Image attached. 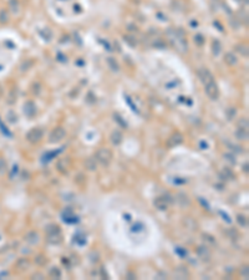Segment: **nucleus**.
Segmentation results:
<instances>
[{
  "label": "nucleus",
  "mask_w": 249,
  "mask_h": 280,
  "mask_svg": "<svg viewBox=\"0 0 249 280\" xmlns=\"http://www.w3.org/2000/svg\"><path fill=\"white\" fill-rule=\"evenodd\" d=\"M42 138V130L41 128H33L28 132L26 135V140L30 142V143H39Z\"/></svg>",
  "instance_id": "5"
},
{
  "label": "nucleus",
  "mask_w": 249,
  "mask_h": 280,
  "mask_svg": "<svg viewBox=\"0 0 249 280\" xmlns=\"http://www.w3.org/2000/svg\"><path fill=\"white\" fill-rule=\"evenodd\" d=\"M170 203H171V199H167V197H158V198H156L154 199V202H153V206L158 209V211H166L168 208V206H170Z\"/></svg>",
  "instance_id": "7"
},
{
  "label": "nucleus",
  "mask_w": 249,
  "mask_h": 280,
  "mask_svg": "<svg viewBox=\"0 0 249 280\" xmlns=\"http://www.w3.org/2000/svg\"><path fill=\"white\" fill-rule=\"evenodd\" d=\"M7 168H8V166H7V162H5V159L0 157V174L5 173V172H7Z\"/></svg>",
  "instance_id": "29"
},
{
  "label": "nucleus",
  "mask_w": 249,
  "mask_h": 280,
  "mask_svg": "<svg viewBox=\"0 0 249 280\" xmlns=\"http://www.w3.org/2000/svg\"><path fill=\"white\" fill-rule=\"evenodd\" d=\"M212 49H213V55L214 56H218L220 54V50H222V45L218 40H214L213 44H212Z\"/></svg>",
  "instance_id": "20"
},
{
  "label": "nucleus",
  "mask_w": 249,
  "mask_h": 280,
  "mask_svg": "<svg viewBox=\"0 0 249 280\" xmlns=\"http://www.w3.org/2000/svg\"><path fill=\"white\" fill-rule=\"evenodd\" d=\"M35 263H36L39 266H44V265H46V264H47V259H46V256H45V255L39 254V255H36V256H35Z\"/></svg>",
  "instance_id": "21"
},
{
  "label": "nucleus",
  "mask_w": 249,
  "mask_h": 280,
  "mask_svg": "<svg viewBox=\"0 0 249 280\" xmlns=\"http://www.w3.org/2000/svg\"><path fill=\"white\" fill-rule=\"evenodd\" d=\"M33 278H41V279H42L44 276H42L41 274H34V276H33Z\"/></svg>",
  "instance_id": "39"
},
{
  "label": "nucleus",
  "mask_w": 249,
  "mask_h": 280,
  "mask_svg": "<svg viewBox=\"0 0 249 280\" xmlns=\"http://www.w3.org/2000/svg\"><path fill=\"white\" fill-rule=\"evenodd\" d=\"M30 66H33V61H31V60H26V65H25V64H23V66H21V71H28V69H29Z\"/></svg>",
  "instance_id": "34"
},
{
  "label": "nucleus",
  "mask_w": 249,
  "mask_h": 280,
  "mask_svg": "<svg viewBox=\"0 0 249 280\" xmlns=\"http://www.w3.org/2000/svg\"><path fill=\"white\" fill-rule=\"evenodd\" d=\"M235 50L242 55V56H245V57H248V47L247 46H244V45H237L235 46Z\"/></svg>",
  "instance_id": "23"
},
{
  "label": "nucleus",
  "mask_w": 249,
  "mask_h": 280,
  "mask_svg": "<svg viewBox=\"0 0 249 280\" xmlns=\"http://www.w3.org/2000/svg\"><path fill=\"white\" fill-rule=\"evenodd\" d=\"M25 240L29 244H38V242H39V234H38V232H30L25 237Z\"/></svg>",
  "instance_id": "14"
},
{
  "label": "nucleus",
  "mask_w": 249,
  "mask_h": 280,
  "mask_svg": "<svg viewBox=\"0 0 249 280\" xmlns=\"http://www.w3.org/2000/svg\"><path fill=\"white\" fill-rule=\"evenodd\" d=\"M65 135H66L65 128L59 126V127H56V128H54V130L51 131V133H50V136H49V141H50L51 143H54V142H60V141L65 137Z\"/></svg>",
  "instance_id": "4"
},
{
  "label": "nucleus",
  "mask_w": 249,
  "mask_h": 280,
  "mask_svg": "<svg viewBox=\"0 0 249 280\" xmlns=\"http://www.w3.org/2000/svg\"><path fill=\"white\" fill-rule=\"evenodd\" d=\"M8 20H9V16H8V14L3 10L2 13H0V23L4 24V23H8Z\"/></svg>",
  "instance_id": "31"
},
{
  "label": "nucleus",
  "mask_w": 249,
  "mask_h": 280,
  "mask_svg": "<svg viewBox=\"0 0 249 280\" xmlns=\"http://www.w3.org/2000/svg\"><path fill=\"white\" fill-rule=\"evenodd\" d=\"M125 40H126V42H128L131 46H136V41H132L133 40V38L132 36H125Z\"/></svg>",
  "instance_id": "35"
},
{
  "label": "nucleus",
  "mask_w": 249,
  "mask_h": 280,
  "mask_svg": "<svg viewBox=\"0 0 249 280\" xmlns=\"http://www.w3.org/2000/svg\"><path fill=\"white\" fill-rule=\"evenodd\" d=\"M183 142V136L180 133V132H176L173 133L170 138H168V146L170 147H175V146H178Z\"/></svg>",
  "instance_id": "9"
},
{
  "label": "nucleus",
  "mask_w": 249,
  "mask_h": 280,
  "mask_svg": "<svg viewBox=\"0 0 249 280\" xmlns=\"http://www.w3.org/2000/svg\"><path fill=\"white\" fill-rule=\"evenodd\" d=\"M122 140H123V136H122V133H121L118 130H115V131L111 133V142H112V144L118 146V144H121Z\"/></svg>",
  "instance_id": "11"
},
{
  "label": "nucleus",
  "mask_w": 249,
  "mask_h": 280,
  "mask_svg": "<svg viewBox=\"0 0 249 280\" xmlns=\"http://www.w3.org/2000/svg\"><path fill=\"white\" fill-rule=\"evenodd\" d=\"M107 65L110 66V69L112 71H118L120 70V65L113 57H107Z\"/></svg>",
  "instance_id": "18"
},
{
  "label": "nucleus",
  "mask_w": 249,
  "mask_h": 280,
  "mask_svg": "<svg viewBox=\"0 0 249 280\" xmlns=\"http://www.w3.org/2000/svg\"><path fill=\"white\" fill-rule=\"evenodd\" d=\"M29 266H30V263H29V260H28L26 258H21V259H19L18 263H16V268H18L20 271H24V270L29 269Z\"/></svg>",
  "instance_id": "15"
},
{
  "label": "nucleus",
  "mask_w": 249,
  "mask_h": 280,
  "mask_svg": "<svg viewBox=\"0 0 249 280\" xmlns=\"http://www.w3.org/2000/svg\"><path fill=\"white\" fill-rule=\"evenodd\" d=\"M224 62L228 65V66H234L237 65V57L233 52H227L224 55Z\"/></svg>",
  "instance_id": "12"
},
{
  "label": "nucleus",
  "mask_w": 249,
  "mask_h": 280,
  "mask_svg": "<svg viewBox=\"0 0 249 280\" xmlns=\"http://www.w3.org/2000/svg\"><path fill=\"white\" fill-rule=\"evenodd\" d=\"M197 254H198V256L204 261H208L209 259H211V251H209V249L207 248V247H198V249H197Z\"/></svg>",
  "instance_id": "10"
},
{
  "label": "nucleus",
  "mask_w": 249,
  "mask_h": 280,
  "mask_svg": "<svg viewBox=\"0 0 249 280\" xmlns=\"http://www.w3.org/2000/svg\"><path fill=\"white\" fill-rule=\"evenodd\" d=\"M49 275L51 276V278H54V279H59L60 276H61V271H60V269L59 268H51L50 269V273H49Z\"/></svg>",
  "instance_id": "25"
},
{
  "label": "nucleus",
  "mask_w": 249,
  "mask_h": 280,
  "mask_svg": "<svg viewBox=\"0 0 249 280\" xmlns=\"http://www.w3.org/2000/svg\"><path fill=\"white\" fill-rule=\"evenodd\" d=\"M238 127L239 128H245V130H248V127H249V123H248V118H240V120H238Z\"/></svg>",
  "instance_id": "26"
},
{
  "label": "nucleus",
  "mask_w": 249,
  "mask_h": 280,
  "mask_svg": "<svg viewBox=\"0 0 249 280\" xmlns=\"http://www.w3.org/2000/svg\"><path fill=\"white\" fill-rule=\"evenodd\" d=\"M203 237L207 238L206 240H207L208 243H211V244H214V243H216V240H214V238H213L212 235H209V234H203Z\"/></svg>",
  "instance_id": "36"
},
{
  "label": "nucleus",
  "mask_w": 249,
  "mask_h": 280,
  "mask_svg": "<svg viewBox=\"0 0 249 280\" xmlns=\"http://www.w3.org/2000/svg\"><path fill=\"white\" fill-rule=\"evenodd\" d=\"M197 75H198L201 82H202L203 85H207L208 82H211V81L214 80L213 75H212V73L209 72V70H207V69H199V70L197 71Z\"/></svg>",
  "instance_id": "6"
},
{
  "label": "nucleus",
  "mask_w": 249,
  "mask_h": 280,
  "mask_svg": "<svg viewBox=\"0 0 249 280\" xmlns=\"http://www.w3.org/2000/svg\"><path fill=\"white\" fill-rule=\"evenodd\" d=\"M237 222H238V224H239L240 227H247V225H248V219H247V217L243 216V214H238V216H237Z\"/></svg>",
  "instance_id": "24"
},
{
  "label": "nucleus",
  "mask_w": 249,
  "mask_h": 280,
  "mask_svg": "<svg viewBox=\"0 0 249 280\" xmlns=\"http://www.w3.org/2000/svg\"><path fill=\"white\" fill-rule=\"evenodd\" d=\"M204 86H206V93H207V96H208L211 100H213V101L218 100V97H219V88H218L216 81L213 80V81L208 82V83L204 85Z\"/></svg>",
  "instance_id": "3"
},
{
  "label": "nucleus",
  "mask_w": 249,
  "mask_h": 280,
  "mask_svg": "<svg viewBox=\"0 0 249 280\" xmlns=\"http://www.w3.org/2000/svg\"><path fill=\"white\" fill-rule=\"evenodd\" d=\"M47 239L50 243H60L61 242V230L57 224H49L45 228Z\"/></svg>",
  "instance_id": "1"
},
{
  "label": "nucleus",
  "mask_w": 249,
  "mask_h": 280,
  "mask_svg": "<svg viewBox=\"0 0 249 280\" xmlns=\"http://www.w3.org/2000/svg\"><path fill=\"white\" fill-rule=\"evenodd\" d=\"M194 44H196L197 46H202V45L204 44V38H203L201 34H197V35L194 36Z\"/></svg>",
  "instance_id": "28"
},
{
  "label": "nucleus",
  "mask_w": 249,
  "mask_h": 280,
  "mask_svg": "<svg viewBox=\"0 0 249 280\" xmlns=\"http://www.w3.org/2000/svg\"><path fill=\"white\" fill-rule=\"evenodd\" d=\"M175 276L178 279H187L189 276V273L186 268H177L175 271Z\"/></svg>",
  "instance_id": "16"
},
{
  "label": "nucleus",
  "mask_w": 249,
  "mask_h": 280,
  "mask_svg": "<svg viewBox=\"0 0 249 280\" xmlns=\"http://www.w3.org/2000/svg\"><path fill=\"white\" fill-rule=\"evenodd\" d=\"M224 158H228V161L230 162V163H235V159H233V157L232 156H229V154H224Z\"/></svg>",
  "instance_id": "38"
},
{
  "label": "nucleus",
  "mask_w": 249,
  "mask_h": 280,
  "mask_svg": "<svg viewBox=\"0 0 249 280\" xmlns=\"http://www.w3.org/2000/svg\"><path fill=\"white\" fill-rule=\"evenodd\" d=\"M225 234L230 238V239H235L237 237H238V232L234 229V228H229V229H227V232H225Z\"/></svg>",
  "instance_id": "27"
},
{
  "label": "nucleus",
  "mask_w": 249,
  "mask_h": 280,
  "mask_svg": "<svg viewBox=\"0 0 249 280\" xmlns=\"http://www.w3.org/2000/svg\"><path fill=\"white\" fill-rule=\"evenodd\" d=\"M96 161L102 166L107 167L112 161V152L109 148H99L96 152Z\"/></svg>",
  "instance_id": "2"
},
{
  "label": "nucleus",
  "mask_w": 249,
  "mask_h": 280,
  "mask_svg": "<svg viewBox=\"0 0 249 280\" xmlns=\"http://www.w3.org/2000/svg\"><path fill=\"white\" fill-rule=\"evenodd\" d=\"M227 115H228V118H229V120H233L234 116L237 115L235 109H229V110H227Z\"/></svg>",
  "instance_id": "33"
},
{
  "label": "nucleus",
  "mask_w": 249,
  "mask_h": 280,
  "mask_svg": "<svg viewBox=\"0 0 249 280\" xmlns=\"http://www.w3.org/2000/svg\"><path fill=\"white\" fill-rule=\"evenodd\" d=\"M239 273H240V275H242V276H244L245 279H248V278H249L248 265H244V266H242V268H240V271H239Z\"/></svg>",
  "instance_id": "30"
},
{
  "label": "nucleus",
  "mask_w": 249,
  "mask_h": 280,
  "mask_svg": "<svg viewBox=\"0 0 249 280\" xmlns=\"http://www.w3.org/2000/svg\"><path fill=\"white\" fill-rule=\"evenodd\" d=\"M41 35L45 38V40H50V39H51L52 33H51V30H50V29H45V31H44V33H41Z\"/></svg>",
  "instance_id": "32"
},
{
  "label": "nucleus",
  "mask_w": 249,
  "mask_h": 280,
  "mask_svg": "<svg viewBox=\"0 0 249 280\" xmlns=\"http://www.w3.org/2000/svg\"><path fill=\"white\" fill-rule=\"evenodd\" d=\"M234 135H235V138L239 140V141H247L248 140V130H245V128L238 127V130L235 131Z\"/></svg>",
  "instance_id": "13"
},
{
  "label": "nucleus",
  "mask_w": 249,
  "mask_h": 280,
  "mask_svg": "<svg viewBox=\"0 0 249 280\" xmlns=\"http://www.w3.org/2000/svg\"><path fill=\"white\" fill-rule=\"evenodd\" d=\"M85 168H86L87 171H90V172L96 171V168H97L96 159H94V158H87V159L85 161Z\"/></svg>",
  "instance_id": "17"
},
{
  "label": "nucleus",
  "mask_w": 249,
  "mask_h": 280,
  "mask_svg": "<svg viewBox=\"0 0 249 280\" xmlns=\"http://www.w3.org/2000/svg\"><path fill=\"white\" fill-rule=\"evenodd\" d=\"M223 174H224V179H234V178H235L234 173H233L232 169L228 168V167H224V168H223Z\"/></svg>",
  "instance_id": "22"
},
{
  "label": "nucleus",
  "mask_w": 249,
  "mask_h": 280,
  "mask_svg": "<svg viewBox=\"0 0 249 280\" xmlns=\"http://www.w3.org/2000/svg\"><path fill=\"white\" fill-rule=\"evenodd\" d=\"M153 46H156V47H158V46H159V47H164V46H166V44H163V42H162V40H161V39H158L156 42H153Z\"/></svg>",
  "instance_id": "37"
},
{
  "label": "nucleus",
  "mask_w": 249,
  "mask_h": 280,
  "mask_svg": "<svg viewBox=\"0 0 249 280\" xmlns=\"http://www.w3.org/2000/svg\"><path fill=\"white\" fill-rule=\"evenodd\" d=\"M177 197H178V198H181V199H177V201L180 202V204H181L182 207H188V206L191 204V201H189V198H188L186 194L181 193V194H178Z\"/></svg>",
  "instance_id": "19"
},
{
  "label": "nucleus",
  "mask_w": 249,
  "mask_h": 280,
  "mask_svg": "<svg viewBox=\"0 0 249 280\" xmlns=\"http://www.w3.org/2000/svg\"><path fill=\"white\" fill-rule=\"evenodd\" d=\"M24 113L28 117H34L36 115V106L31 101L25 102V105H24Z\"/></svg>",
  "instance_id": "8"
}]
</instances>
